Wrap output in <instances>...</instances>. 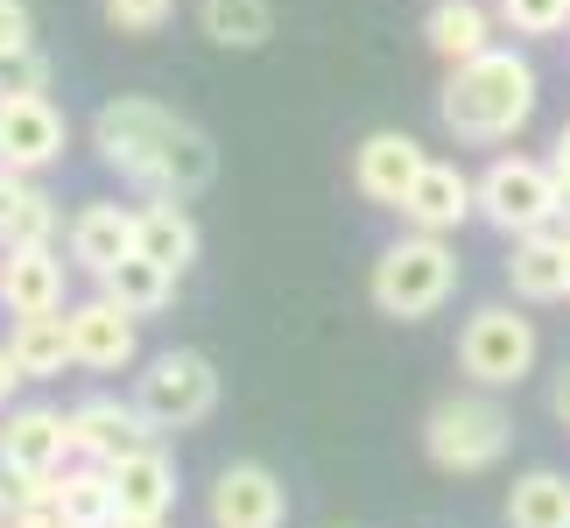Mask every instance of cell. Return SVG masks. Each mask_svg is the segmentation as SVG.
Returning a JSON list of instances; mask_svg holds the SVG:
<instances>
[{"label": "cell", "instance_id": "6da1fadb", "mask_svg": "<svg viewBox=\"0 0 570 528\" xmlns=\"http://www.w3.org/2000/svg\"><path fill=\"white\" fill-rule=\"evenodd\" d=\"M92 148L106 169H120L148 197H197L218 176L212 135L156 99H106L92 114Z\"/></svg>", "mask_w": 570, "mask_h": 528}, {"label": "cell", "instance_id": "7a4b0ae2", "mask_svg": "<svg viewBox=\"0 0 570 528\" xmlns=\"http://www.w3.org/2000/svg\"><path fill=\"white\" fill-rule=\"evenodd\" d=\"M535 99H542L535 63L521 50H500V42H493V50H479L472 63H451L436 114H444V127L465 148H493V141H508V135L529 127Z\"/></svg>", "mask_w": 570, "mask_h": 528}, {"label": "cell", "instance_id": "3957f363", "mask_svg": "<svg viewBox=\"0 0 570 528\" xmlns=\"http://www.w3.org/2000/svg\"><path fill=\"white\" fill-rule=\"evenodd\" d=\"M374 311L381 317H402V324H415V317H436L451 303V290H458V254H451V239L444 233H402L394 247H381V261H374Z\"/></svg>", "mask_w": 570, "mask_h": 528}, {"label": "cell", "instance_id": "277c9868", "mask_svg": "<svg viewBox=\"0 0 570 528\" xmlns=\"http://www.w3.org/2000/svg\"><path fill=\"white\" fill-rule=\"evenodd\" d=\"M514 444V423L508 409L487 394H444L430 415H423V451L436 472H493Z\"/></svg>", "mask_w": 570, "mask_h": 528}, {"label": "cell", "instance_id": "5b68a950", "mask_svg": "<svg viewBox=\"0 0 570 528\" xmlns=\"http://www.w3.org/2000/svg\"><path fill=\"white\" fill-rule=\"evenodd\" d=\"M472 205L493 233L521 239V233H542L563 212V184H557V169L535 163V156H493L487 176H472Z\"/></svg>", "mask_w": 570, "mask_h": 528}, {"label": "cell", "instance_id": "8992f818", "mask_svg": "<svg viewBox=\"0 0 570 528\" xmlns=\"http://www.w3.org/2000/svg\"><path fill=\"white\" fill-rule=\"evenodd\" d=\"M535 352H542V339L514 303H487L458 332V366H465L472 388H521L535 373Z\"/></svg>", "mask_w": 570, "mask_h": 528}, {"label": "cell", "instance_id": "52a82bcc", "mask_svg": "<svg viewBox=\"0 0 570 528\" xmlns=\"http://www.w3.org/2000/svg\"><path fill=\"white\" fill-rule=\"evenodd\" d=\"M135 409L156 430H197L218 409V373H212V360H205V352H184V345L156 352L148 373H135Z\"/></svg>", "mask_w": 570, "mask_h": 528}, {"label": "cell", "instance_id": "ba28073f", "mask_svg": "<svg viewBox=\"0 0 570 528\" xmlns=\"http://www.w3.org/2000/svg\"><path fill=\"white\" fill-rule=\"evenodd\" d=\"M63 141H71V127H63L50 92H8L0 99V169L36 176V169L63 163Z\"/></svg>", "mask_w": 570, "mask_h": 528}, {"label": "cell", "instance_id": "9c48e42d", "mask_svg": "<svg viewBox=\"0 0 570 528\" xmlns=\"http://www.w3.org/2000/svg\"><path fill=\"white\" fill-rule=\"evenodd\" d=\"M0 458L36 479H57L63 466L78 458V437H71V409H42V402H14L0 409Z\"/></svg>", "mask_w": 570, "mask_h": 528}, {"label": "cell", "instance_id": "30bf717a", "mask_svg": "<svg viewBox=\"0 0 570 528\" xmlns=\"http://www.w3.org/2000/svg\"><path fill=\"white\" fill-rule=\"evenodd\" d=\"M63 317H71V360L85 373H120L141 352V317H127L114 296L63 303Z\"/></svg>", "mask_w": 570, "mask_h": 528}, {"label": "cell", "instance_id": "8fae6325", "mask_svg": "<svg viewBox=\"0 0 570 528\" xmlns=\"http://www.w3.org/2000/svg\"><path fill=\"white\" fill-rule=\"evenodd\" d=\"M71 437H78V458H92V466H120L127 451H141V444H156V423L135 409V402H120V394H85V402L71 409Z\"/></svg>", "mask_w": 570, "mask_h": 528}, {"label": "cell", "instance_id": "7c38bea8", "mask_svg": "<svg viewBox=\"0 0 570 528\" xmlns=\"http://www.w3.org/2000/svg\"><path fill=\"white\" fill-rule=\"evenodd\" d=\"M205 515H212V528H282L289 521V487L268 466H226L212 479Z\"/></svg>", "mask_w": 570, "mask_h": 528}, {"label": "cell", "instance_id": "4fadbf2b", "mask_svg": "<svg viewBox=\"0 0 570 528\" xmlns=\"http://www.w3.org/2000/svg\"><path fill=\"white\" fill-rule=\"evenodd\" d=\"M423 141L415 135H394V127H381V135H366L353 148V190L366 197V205H381V212H402V197L409 184L423 176Z\"/></svg>", "mask_w": 570, "mask_h": 528}, {"label": "cell", "instance_id": "5bb4252c", "mask_svg": "<svg viewBox=\"0 0 570 528\" xmlns=\"http://www.w3.org/2000/svg\"><path fill=\"white\" fill-rule=\"evenodd\" d=\"M127 254H135V212H127L120 197H92V205L71 212V226H63V261H71L78 275L99 282Z\"/></svg>", "mask_w": 570, "mask_h": 528}, {"label": "cell", "instance_id": "9a60e30c", "mask_svg": "<svg viewBox=\"0 0 570 528\" xmlns=\"http://www.w3.org/2000/svg\"><path fill=\"white\" fill-rule=\"evenodd\" d=\"M63 261L57 247H0V311L8 317H50L63 311Z\"/></svg>", "mask_w": 570, "mask_h": 528}, {"label": "cell", "instance_id": "2e32d148", "mask_svg": "<svg viewBox=\"0 0 570 528\" xmlns=\"http://www.w3.org/2000/svg\"><path fill=\"white\" fill-rule=\"evenodd\" d=\"M402 218H409V233H458L465 218H479V205H472V176L458 169V163H423V176L409 184V197H402Z\"/></svg>", "mask_w": 570, "mask_h": 528}, {"label": "cell", "instance_id": "e0dca14e", "mask_svg": "<svg viewBox=\"0 0 570 528\" xmlns=\"http://www.w3.org/2000/svg\"><path fill=\"white\" fill-rule=\"evenodd\" d=\"M508 282L521 303H563L570 296V226H542V233H521L514 254H508Z\"/></svg>", "mask_w": 570, "mask_h": 528}, {"label": "cell", "instance_id": "ac0fdd59", "mask_svg": "<svg viewBox=\"0 0 570 528\" xmlns=\"http://www.w3.org/2000/svg\"><path fill=\"white\" fill-rule=\"evenodd\" d=\"M106 472H114V500H120V515L169 521V508H177V466H169V451H163V444L127 451L120 466H106Z\"/></svg>", "mask_w": 570, "mask_h": 528}, {"label": "cell", "instance_id": "d6986e66", "mask_svg": "<svg viewBox=\"0 0 570 528\" xmlns=\"http://www.w3.org/2000/svg\"><path fill=\"white\" fill-rule=\"evenodd\" d=\"M135 254H148L156 268L184 275L197 261V218L184 212V197H148L135 212Z\"/></svg>", "mask_w": 570, "mask_h": 528}, {"label": "cell", "instance_id": "ffe728a7", "mask_svg": "<svg viewBox=\"0 0 570 528\" xmlns=\"http://www.w3.org/2000/svg\"><path fill=\"white\" fill-rule=\"evenodd\" d=\"M50 500H57V515L71 521V528H106L120 515V500H114V472L92 466V458H71L57 479H50Z\"/></svg>", "mask_w": 570, "mask_h": 528}, {"label": "cell", "instance_id": "44dd1931", "mask_svg": "<svg viewBox=\"0 0 570 528\" xmlns=\"http://www.w3.org/2000/svg\"><path fill=\"white\" fill-rule=\"evenodd\" d=\"M0 247H57V205L14 169H0Z\"/></svg>", "mask_w": 570, "mask_h": 528}, {"label": "cell", "instance_id": "7402d4cb", "mask_svg": "<svg viewBox=\"0 0 570 528\" xmlns=\"http://www.w3.org/2000/svg\"><path fill=\"white\" fill-rule=\"evenodd\" d=\"M493 8H479V0H436L430 21H423V36H430V50L444 57V63H472L479 50H493Z\"/></svg>", "mask_w": 570, "mask_h": 528}, {"label": "cell", "instance_id": "603a6c76", "mask_svg": "<svg viewBox=\"0 0 570 528\" xmlns=\"http://www.w3.org/2000/svg\"><path fill=\"white\" fill-rule=\"evenodd\" d=\"M8 352H14V366L29 373V381H57L63 366H78L71 360V317H63V311H50V317H14Z\"/></svg>", "mask_w": 570, "mask_h": 528}, {"label": "cell", "instance_id": "cb8c5ba5", "mask_svg": "<svg viewBox=\"0 0 570 528\" xmlns=\"http://www.w3.org/2000/svg\"><path fill=\"white\" fill-rule=\"evenodd\" d=\"M99 296H114L127 317H156V311L177 303V275L156 268L148 254H127V261H114V268L99 275Z\"/></svg>", "mask_w": 570, "mask_h": 528}, {"label": "cell", "instance_id": "d4e9b609", "mask_svg": "<svg viewBox=\"0 0 570 528\" xmlns=\"http://www.w3.org/2000/svg\"><path fill=\"white\" fill-rule=\"evenodd\" d=\"M197 29L218 50H261L275 36V8L268 0H197Z\"/></svg>", "mask_w": 570, "mask_h": 528}, {"label": "cell", "instance_id": "484cf974", "mask_svg": "<svg viewBox=\"0 0 570 528\" xmlns=\"http://www.w3.org/2000/svg\"><path fill=\"white\" fill-rule=\"evenodd\" d=\"M508 528H570V479L550 466L521 472L508 493Z\"/></svg>", "mask_w": 570, "mask_h": 528}, {"label": "cell", "instance_id": "4316f807", "mask_svg": "<svg viewBox=\"0 0 570 528\" xmlns=\"http://www.w3.org/2000/svg\"><path fill=\"white\" fill-rule=\"evenodd\" d=\"M493 14L508 21L514 36H557V29H570V0H500Z\"/></svg>", "mask_w": 570, "mask_h": 528}, {"label": "cell", "instance_id": "83f0119b", "mask_svg": "<svg viewBox=\"0 0 570 528\" xmlns=\"http://www.w3.org/2000/svg\"><path fill=\"white\" fill-rule=\"evenodd\" d=\"M36 500H50V479H36V472H21L0 458V521L21 515V508H36Z\"/></svg>", "mask_w": 570, "mask_h": 528}, {"label": "cell", "instance_id": "f1b7e54d", "mask_svg": "<svg viewBox=\"0 0 570 528\" xmlns=\"http://www.w3.org/2000/svg\"><path fill=\"white\" fill-rule=\"evenodd\" d=\"M106 21H114L120 36H156L169 21V0H106Z\"/></svg>", "mask_w": 570, "mask_h": 528}, {"label": "cell", "instance_id": "f546056e", "mask_svg": "<svg viewBox=\"0 0 570 528\" xmlns=\"http://www.w3.org/2000/svg\"><path fill=\"white\" fill-rule=\"evenodd\" d=\"M8 92H50V63H42L36 50L0 57V99H8Z\"/></svg>", "mask_w": 570, "mask_h": 528}, {"label": "cell", "instance_id": "4dcf8cb0", "mask_svg": "<svg viewBox=\"0 0 570 528\" xmlns=\"http://www.w3.org/2000/svg\"><path fill=\"white\" fill-rule=\"evenodd\" d=\"M21 50H36L29 0H0V57H21Z\"/></svg>", "mask_w": 570, "mask_h": 528}, {"label": "cell", "instance_id": "1f68e13d", "mask_svg": "<svg viewBox=\"0 0 570 528\" xmlns=\"http://www.w3.org/2000/svg\"><path fill=\"white\" fill-rule=\"evenodd\" d=\"M14 528H71V521H63L57 515V500H36V508H21V515H8Z\"/></svg>", "mask_w": 570, "mask_h": 528}, {"label": "cell", "instance_id": "d6a6232c", "mask_svg": "<svg viewBox=\"0 0 570 528\" xmlns=\"http://www.w3.org/2000/svg\"><path fill=\"white\" fill-rule=\"evenodd\" d=\"M21 381H29V373H21V366H14V352L0 345V409H14V388H21Z\"/></svg>", "mask_w": 570, "mask_h": 528}, {"label": "cell", "instance_id": "836d02e7", "mask_svg": "<svg viewBox=\"0 0 570 528\" xmlns=\"http://www.w3.org/2000/svg\"><path fill=\"white\" fill-rule=\"evenodd\" d=\"M550 415H557V423L570 430V366H563L557 381H550Z\"/></svg>", "mask_w": 570, "mask_h": 528}, {"label": "cell", "instance_id": "e575fe53", "mask_svg": "<svg viewBox=\"0 0 570 528\" xmlns=\"http://www.w3.org/2000/svg\"><path fill=\"white\" fill-rule=\"evenodd\" d=\"M550 169H557V184L570 190V120H563V135H557V148H550Z\"/></svg>", "mask_w": 570, "mask_h": 528}, {"label": "cell", "instance_id": "d590c367", "mask_svg": "<svg viewBox=\"0 0 570 528\" xmlns=\"http://www.w3.org/2000/svg\"><path fill=\"white\" fill-rule=\"evenodd\" d=\"M106 528H169V521H148V515H114Z\"/></svg>", "mask_w": 570, "mask_h": 528}, {"label": "cell", "instance_id": "8d00e7d4", "mask_svg": "<svg viewBox=\"0 0 570 528\" xmlns=\"http://www.w3.org/2000/svg\"><path fill=\"white\" fill-rule=\"evenodd\" d=\"M0 528H14V521H0Z\"/></svg>", "mask_w": 570, "mask_h": 528}]
</instances>
